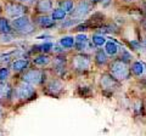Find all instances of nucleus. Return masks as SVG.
Wrapping results in <instances>:
<instances>
[{
  "instance_id": "a878e982",
  "label": "nucleus",
  "mask_w": 146,
  "mask_h": 136,
  "mask_svg": "<svg viewBox=\"0 0 146 136\" xmlns=\"http://www.w3.org/2000/svg\"><path fill=\"white\" fill-rule=\"evenodd\" d=\"M105 52L108 53V55H116V53L118 52V46L117 44L115 42H107L106 43V46H105Z\"/></svg>"
},
{
  "instance_id": "dca6fc26",
  "label": "nucleus",
  "mask_w": 146,
  "mask_h": 136,
  "mask_svg": "<svg viewBox=\"0 0 146 136\" xmlns=\"http://www.w3.org/2000/svg\"><path fill=\"white\" fill-rule=\"evenodd\" d=\"M13 33L11 21L6 18L5 16H0V34H9Z\"/></svg>"
},
{
  "instance_id": "423d86ee",
  "label": "nucleus",
  "mask_w": 146,
  "mask_h": 136,
  "mask_svg": "<svg viewBox=\"0 0 146 136\" xmlns=\"http://www.w3.org/2000/svg\"><path fill=\"white\" fill-rule=\"evenodd\" d=\"M110 72H111V75L117 80H125L130 75V71L127 63L119 60H115L110 65Z\"/></svg>"
},
{
  "instance_id": "1a4fd4ad",
  "label": "nucleus",
  "mask_w": 146,
  "mask_h": 136,
  "mask_svg": "<svg viewBox=\"0 0 146 136\" xmlns=\"http://www.w3.org/2000/svg\"><path fill=\"white\" fill-rule=\"evenodd\" d=\"M100 85H101V90L105 94H113L119 86L118 80L115 79L110 74L101 75V80H100Z\"/></svg>"
},
{
  "instance_id": "2f4dec72",
  "label": "nucleus",
  "mask_w": 146,
  "mask_h": 136,
  "mask_svg": "<svg viewBox=\"0 0 146 136\" xmlns=\"http://www.w3.org/2000/svg\"><path fill=\"white\" fill-rule=\"evenodd\" d=\"M94 3H98V1H101V0H93Z\"/></svg>"
},
{
  "instance_id": "f8f14e48",
  "label": "nucleus",
  "mask_w": 146,
  "mask_h": 136,
  "mask_svg": "<svg viewBox=\"0 0 146 136\" xmlns=\"http://www.w3.org/2000/svg\"><path fill=\"white\" fill-rule=\"evenodd\" d=\"M32 21L36 28L40 29H50L55 27V21L51 18L50 15H35Z\"/></svg>"
},
{
  "instance_id": "6ab92c4d",
  "label": "nucleus",
  "mask_w": 146,
  "mask_h": 136,
  "mask_svg": "<svg viewBox=\"0 0 146 136\" xmlns=\"http://www.w3.org/2000/svg\"><path fill=\"white\" fill-rule=\"evenodd\" d=\"M12 72L10 69V66H0V83L1 81H9L11 78Z\"/></svg>"
},
{
  "instance_id": "0eeeda50",
  "label": "nucleus",
  "mask_w": 146,
  "mask_h": 136,
  "mask_svg": "<svg viewBox=\"0 0 146 136\" xmlns=\"http://www.w3.org/2000/svg\"><path fill=\"white\" fill-rule=\"evenodd\" d=\"M71 67L72 69L77 72V73H83V72H86L90 67V58L89 56L85 55H76L72 57L71 60Z\"/></svg>"
},
{
  "instance_id": "2eb2a0df",
  "label": "nucleus",
  "mask_w": 146,
  "mask_h": 136,
  "mask_svg": "<svg viewBox=\"0 0 146 136\" xmlns=\"http://www.w3.org/2000/svg\"><path fill=\"white\" fill-rule=\"evenodd\" d=\"M51 60H52V57L48 55V53H36L31 60V62L36 68H44V67H48L51 63Z\"/></svg>"
},
{
  "instance_id": "39448f33",
  "label": "nucleus",
  "mask_w": 146,
  "mask_h": 136,
  "mask_svg": "<svg viewBox=\"0 0 146 136\" xmlns=\"http://www.w3.org/2000/svg\"><path fill=\"white\" fill-rule=\"evenodd\" d=\"M43 92L48 96L51 97H58L61 96V94L63 92V83L60 78H48L44 81V84L42 85Z\"/></svg>"
},
{
  "instance_id": "cd10ccee",
  "label": "nucleus",
  "mask_w": 146,
  "mask_h": 136,
  "mask_svg": "<svg viewBox=\"0 0 146 136\" xmlns=\"http://www.w3.org/2000/svg\"><path fill=\"white\" fill-rule=\"evenodd\" d=\"M119 61L124 62V63H128L131 61V55L129 51H127V50H122L121 51V56H119Z\"/></svg>"
},
{
  "instance_id": "c756f323",
  "label": "nucleus",
  "mask_w": 146,
  "mask_h": 136,
  "mask_svg": "<svg viewBox=\"0 0 146 136\" xmlns=\"http://www.w3.org/2000/svg\"><path fill=\"white\" fill-rule=\"evenodd\" d=\"M5 105H3V103H0V121H1L4 118H5Z\"/></svg>"
},
{
  "instance_id": "4be33fe9",
  "label": "nucleus",
  "mask_w": 146,
  "mask_h": 136,
  "mask_svg": "<svg viewBox=\"0 0 146 136\" xmlns=\"http://www.w3.org/2000/svg\"><path fill=\"white\" fill-rule=\"evenodd\" d=\"M58 43H60V46L63 48V49H71V48L74 46V38L70 37V35H67V37H62Z\"/></svg>"
},
{
  "instance_id": "f03ea898",
  "label": "nucleus",
  "mask_w": 146,
  "mask_h": 136,
  "mask_svg": "<svg viewBox=\"0 0 146 136\" xmlns=\"http://www.w3.org/2000/svg\"><path fill=\"white\" fill-rule=\"evenodd\" d=\"M11 26L17 37H28L35 33L36 27L34 26L33 21L28 15L17 17V18L11 20Z\"/></svg>"
},
{
  "instance_id": "7ed1b4c3",
  "label": "nucleus",
  "mask_w": 146,
  "mask_h": 136,
  "mask_svg": "<svg viewBox=\"0 0 146 136\" xmlns=\"http://www.w3.org/2000/svg\"><path fill=\"white\" fill-rule=\"evenodd\" d=\"M18 79L36 88V86H42L44 84V81L48 79V74H46V71H44L43 68L29 67L27 71H25L22 74L18 75Z\"/></svg>"
},
{
  "instance_id": "4468645a",
  "label": "nucleus",
  "mask_w": 146,
  "mask_h": 136,
  "mask_svg": "<svg viewBox=\"0 0 146 136\" xmlns=\"http://www.w3.org/2000/svg\"><path fill=\"white\" fill-rule=\"evenodd\" d=\"M52 11V0H38L34 5L35 15H49Z\"/></svg>"
},
{
  "instance_id": "c85d7f7f",
  "label": "nucleus",
  "mask_w": 146,
  "mask_h": 136,
  "mask_svg": "<svg viewBox=\"0 0 146 136\" xmlns=\"http://www.w3.org/2000/svg\"><path fill=\"white\" fill-rule=\"evenodd\" d=\"M16 1L22 4V5L27 6V7H31V6H34L35 3L38 1V0H16Z\"/></svg>"
},
{
  "instance_id": "9d476101",
  "label": "nucleus",
  "mask_w": 146,
  "mask_h": 136,
  "mask_svg": "<svg viewBox=\"0 0 146 136\" xmlns=\"http://www.w3.org/2000/svg\"><path fill=\"white\" fill-rule=\"evenodd\" d=\"M50 65L52 66V72L58 77H62L63 74L66 73V67H67V60L65 56H62L61 53L60 55H56L52 60Z\"/></svg>"
},
{
  "instance_id": "9b49d317",
  "label": "nucleus",
  "mask_w": 146,
  "mask_h": 136,
  "mask_svg": "<svg viewBox=\"0 0 146 136\" xmlns=\"http://www.w3.org/2000/svg\"><path fill=\"white\" fill-rule=\"evenodd\" d=\"M12 88H13V85L10 80L0 83V103H3L5 106L7 103H11Z\"/></svg>"
},
{
  "instance_id": "f3484780",
  "label": "nucleus",
  "mask_w": 146,
  "mask_h": 136,
  "mask_svg": "<svg viewBox=\"0 0 146 136\" xmlns=\"http://www.w3.org/2000/svg\"><path fill=\"white\" fill-rule=\"evenodd\" d=\"M32 49H33V51L36 52V53H48L54 49V43L45 42V43H42V44L34 45Z\"/></svg>"
},
{
  "instance_id": "20e7f679",
  "label": "nucleus",
  "mask_w": 146,
  "mask_h": 136,
  "mask_svg": "<svg viewBox=\"0 0 146 136\" xmlns=\"http://www.w3.org/2000/svg\"><path fill=\"white\" fill-rule=\"evenodd\" d=\"M28 10L29 7L17 3L16 0H5L3 3V16H5L10 21L17 17L28 15Z\"/></svg>"
},
{
  "instance_id": "5701e85b",
  "label": "nucleus",
  "mask_w": 146,
  "mask_h": 136,
  "mask_svg": "<svg viewBox=\"0 0 146 136\" xmlns=\"http://www.w3.org/2000/svg\"><path fill=\"white\" fill-rule=\"evenodd\" d=\"M17 35L15 33H9V34H0V44L1 45H7L15 42Z\"/></svg>"
},
{
  "instance_id": "bb28decb",
  "label": "nucleus",
  "mask_w": 146,
  "mask_h": 136,
  "mask_svg": "<svg viewBox=\"0 0 146 136\" xmlns=\"http://www.w3.org/2000/svg\"><path fill=\"white\" fill-rule=\"evenodd\" d=\"M93 44L95 46H102L104 44H106V38L104 35H99V34H95L93 35Z\"/></svg>"
},
{
  "instance_id": "aec40b11",
  "label": "nucleus",
  "mask_w": 146,
  "mask_h": 136,
  "mask_svg": "<svg viewBox=\"0 0 146 136\" xmlns=\"http://www.w3.org/2000/svg\"><path fill=\"white\" fill-rule=\"evenodd\" d=\"M66 15L67 13L62 10V9L57 7V9H54V10L51 11V18L55 21V22H58V21H65L66 18Z\"/></svg>"
},
{
  "instance_id": "b1692460",
  "label": "nucleus",
  "mask_w": 146,
  "mask_h": 136,
  "mask_svg": "<svg viewBox=\"0 0 146 136\" xmlns=\"http://www.w3.org/2000/svg\"><path fill=\"white\" fill-rule=\"evenodd\" d=\"M95 62H96L99 66L106 65L107 56H106V52H105L104 50H98L96 51V53H95Z\"/></svg>"
},
{
  "instance_id": "6e6552de",
  "label": "nucleus",
  "mask_w": 146,
  "mask_h": 136,
  "mask_svg": "<svg viewBox=\"0 0 146 136\" xmlns=\"http://www.w3.org/2000/svg\"><path fill=\"white\" fill-rule=\"evenodd\" d=\"M32 62L31 60L26 57H17V58H13V60L10 62V69L13 74L16 75H20L22 74L25 71H27L28 68L31 67Z\"/></svg>"
},
{
  "instance_id": "f257e3e1",
  "label": "nucleus",
  "mask_w": 146,
  "mask_h": 136,
  "mask_svg": "<svg viewBox=\"0 0 146 136\" xmlns=\"http://www.w3.org/2000/svg\"><path fill=\"white\" fill-rule=\"evenodd\" d=\"M12 97L11 103L15 105H23V103H28L31 101L36 98L38 92H36V88L33 85H29L22 81L20 79L16 80L15 84H12Z\"/></svg>"
},
{
  "instance_id": "7c9ffc66",
  "label": "nucleus",
  "mask_w": 146,
  "mask_h": 136,
  "mask_svg": "<svg viewBox=\"0 0 146 136\" xmlns=\"http://www.w3.org/2000/svg\"><path fill=\"white\" fill-rule=\"evenodd\" d=\"M0 16H3V3H0Z\"/></svg>"
},
{
  "instance_id": "ddd939ff",
  "label": "nucleus",
  "mask_w": 146,
  "mask_h": 136,
  "mask_svg": "<svg viewBox=\"0 0 146 136\" xmlns=\"http://www.w3.org/2000/svg\"><path fill=\"white\" fill-rule=\"evenodd\" d=\"M91 10V4H89L88 1H85V0H83V1H80L78 5H77L74 9L72 10L71 12V17L72 18H76L78 21H82V18L88 13L89 11Z\"/></svg>"
},
{
  "instance_id": "a211bd4d",
  "label": "nucleus",
  "mask_w": 146,
  "mask_h": 136,
  "mask_svg": "<svg viewBox=\"0 0 146 136\" xmlns=\"http://www.w3.org/2000/svg\"><path fill=\"white\" fill-rule=\"evenodd\" d=\"M88 45V38L84 34H78L74 38V48L77 51H83Z\"/></svg>"
},
{
  "instance_id": "412c9836",
  "label": "nucleus",
  "mask_w": 146,
  "mask_h": 136,
  "mask_svg": "<svg viewBox=\"0 0 146 136\" xmlns=\"http://www.w3.org/2000/svg\"><path fill=\"white\" fill-rule=\"evenodd\" d=\"M58 7L62 9L66 13H71L72 10L74 9V3H73V0H60Z\"/></svg>"
},
{
  "instance_id": "393cba45",
  "label": "nucleus",
  "mask_w": 146,
  "mask_h": 136,
  "mask_svg": "<svg viewBox=\"0 0 146 136\" xmlns=\"http://www.w3.org/2000/svg\"><path fill=\"white\" fill-rule=\"evenodd\" d=\"M130 72L135 75H141L144 73V65L140 61L133 62V65H131V67H130Z\"/></svg>"
}]
</instances>
